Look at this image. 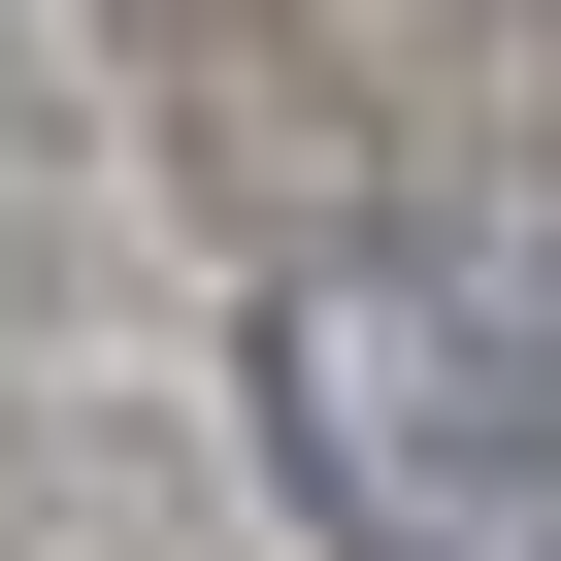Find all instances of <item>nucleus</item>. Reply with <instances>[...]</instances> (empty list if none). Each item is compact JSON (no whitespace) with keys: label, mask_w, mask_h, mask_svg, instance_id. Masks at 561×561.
I'll return each instance as SVG.
<instances>
[{"label":"nucleus","mask_w":561,"mask_h":561,"mask_svg":"<svg viewBox=\"0 0 561 561\" xmlns=\"http://www.w3.org/2000/svg\"><path fill=\"white\" fill-rule=\"evenodd\" d=\"M264 462L364 561H561V298L528 264H298L264 298Z\"/></svg>","instance_id":"1"}]
</instances>
